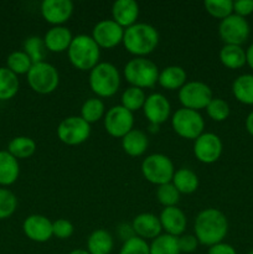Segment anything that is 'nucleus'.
I'll list each match as a JSON object with an SVG mask.
<instances>
[{"mask_svg": "<svg viewBox=\"0 0 253 254\" xmlns=\"http://www.w3.org/2000/svg\"><path fill=\"white\" fill-rule=\"evenodd\" d=\"M193 231L200 245L207 247L217 245L227 236V217L217 208H206L196 216Z\"/></svg>", "mask_w": 253, "mask_h": 254, "instance_id": "obj_1", "label": "nucleus"}, {"mask_svg": "<svg viewBox=\"0 0 253 254\" xmlns=\"http://www.w3.org/2000/svg\"><path fill=\"white\" fill-rule=\"evenodd\" d=\"M126 51L135 57H145L153 54L159 45V32L153 25L136 22L124 30L123 42Z\"/></svg>", "mask_w": 253, "mask_h": 254, "instance_id": "obj_2", "label": "nucleus"}, {"mask_svg": "<svg viewBox=\"0 0 253 254\" xmlns=\"http://www.w3.org/2000/svg\"><path fill=\"white\" fill-rule=\"evenodd\" d=\"M67 54L74 68L79 71H91L99 64L101 49L89 35H77L73 36Z\"/></svg>", "mask_w": 253, "mask_h": 254, "instance_id": "obj_3", "label": "nucleus"}, {"mask_svg": "<svg viewBox=\"0 0 253 254\" xmlns=\"http://www.w3.org/2000/svg\"><path fill=\"white\" fill-rule=\"evenodd\" d=\"M88 83L98 98H111L121 87V73L111 62H99L89 71Z\"/></svg>", "mask_w": 253, "mask_h": 254, "instance_id": "obj_4", "label": "nucleus"}, {"mask_svg": "<svg viewBox=\"0 0 253 254\" xmlns=\"http://www.w3.org/2000/svg\"><path fill=\"white\" fill-rule=\"evenodd\" d=\"M123 74L131 87L145 89L151 88L158 83L159 68L146 57H134L126 64Z\"/></svg>", "mask_w": 253, "mask_h": 254, "instance_id": "obj_5", "label": "nucleus"}, {"mask_svg": "<svg viewBox=\"0 0 253 254\" xmlns=\"http://www.w3.org/2000/svg\"><path fill=\"white\" fill-rule=\"evenodd\" d=\"M140 169L144 179L156 186L171 183L175 174V168L171 159L159 153L146 156L141 163Z\"/></svg>", "mask_w": 253, "mask_h": 254, "instance_id": "obj_6", "label": "nucleus"}, {"mask_svg": "<svg viewBox=\"0 0 253 254\" xmlns=\"http://www.w3.org/2000/svg\"><path fill=\"white\" fill-rule=\"evenodd\" d=\"M27 83L30 88L39 94H50L55 92L60 83V74L56 67L49 62L34 64L27 72Z\"/></svg>", "mask_w": 253, "mask_h": 254, "instance_id": "obj_7", "label": "nucleus"}, {"mask_svg": "<svg viewBox=\"0 0 253 254\" xmlns=\"http://www.w3.org/2000/svg\"><path fill=\"white\" fill-rule=\"evenodd\" d=\"M173 130L184 139L196 140L205 129V121L200 112L188 108H180L171 117Z\"/></svg>", "mask_w": 253, "mask_h": 254, "instance_id": "obj_8", "label": "nucleus"}, {"mask_svg": "<svg viewBox=\"0 0 253 254\" xmlns=\"http://www.w3.org/2000/svg\"><path fill=\"white\" fill-rule=\"evenodd\" d=\"M212 98V91L210 87L200 81L186 82L179 89V101L183 104V108L198 112L201 109H206Z\"/></svg>", "mask_w": 253, "mask_h": 254, "instance_id": "obj_9", "label": "nucleus"}, {"mask_svg": "<svg viewBox=\"0 0 253 254\" xmlns=\"http://www.w3.org/2000/svg\"><path fill=\"white\" fill-rule=\"evenodd\" d=\"M91 135V124L81 116H71L64 118L57 127V136L63 144L69 146L79 145L88 140Z\"/></svg>", "mask_w": 253, "mask_h": 254, "instance_id": "obj_10", "label": "nucleus"}, {"mask_svg": "<svg viewBox=\"0 0 253 254\" xmlns=\"http://www.w3.org/2000/svg\"><path fill=\"white\" fill-rule=\"evenodd\" d=\"M251 27L245 17L232 14L221 20L218 25V35L225 45H237L242 46L250 37Z\"/></svg>", "mask_w": 253, "mask_h": 254, "instance_id": "obj_11", "label": "nucleus"}, {"mask_svg": "<svg viewBox=\"0 0 253 254\" xmlns=\"http://www.w3.org/2000/svg\"><path fill=\"white\" fill-rule=\"evenodd\" d=\"M104 128L113 138H123L134 127V116L123 106H114L106 112Z\"/></svg>", "mask_w": 253, "mask_h": 254, "instance_id": "obj_12", "label": "nucleus"}, {"mask_svg": "<svg viewBox=\"0 0 253 254\" xmlns=\"http://www.w3.org/2000/svg\"><path fill=\"white\" fill-rule=\"evenodd\" d=\"M91 36L99 49H114L123 42L124 29L112 19L101 20L94 25Z\"/></svg>", "mask_w": 253, "mask_h": 254, "instance_id": "obj_13", "label": "nucleus"}, {"mask_svg": "<svg viewBox=\"0 0 253 254\" xmlns=\"http://www.w3.org/2000/svg\"><path fill=\"white\" fill-rule=\"evenodd\" d=\"M222 141L213 133H202L193 143V154L200 163L213 164L222 155Z\"/></svg>", "mask_w": 253, "mask_h": 254, "instance_id": "obj_14", "label": "nucleus"}, {"mask_svg": "<svg viewBox=\"0 0 253 254\" xmlns=\"http://www.w3.org/2000/svg\"><path fill=\"white\" fill-rule=\"evenodd\" d=\"M73 12L71 0H44L41 4V15L45 21L54 26H62L69 20Z\"/></svg>", "mask_w": 253, "mask_h": 254, "instance_id": "obj_15", "label": "nucleus"}, {"mask_svg": "<svg viewBox=\"0 0 253 254\" xmlns=\"http://www.w3.org/2000/svg\"><path fill=\"white\" fill-rule=\"evenodd\" d=\"M143 112L145 118L150 124L165 123L171 113V104L169 99L161 93H151L146 97L145 103L143 106Z\"/></svg>", "mask_w": 253, "mask_h": 254, "instance_id": "obj_16", "label": "nucleus"}, {"mask_svg": "<svg viewBox=\"0 0 253 254\" xmlns=\"http://www.w3.org/2000/svg\"><path fill=\"white\" fill-rule=\"evenodd\" d=\"M22 231L29 240L37 243H45L51 240L52 222L42 215H30L22 223Z\"/></svg>", "mask_w": 253, "mask_h": 254, "instance_id": "obj_17", "label": "nucleus"}, {"mask_svg": "<svg viewBox=\"0 0 253 254\" xmlns=\"http://www.w3.org/2000/svg\"><path fill=\"white\" fill-rule=\"evenodd\" d=\"M159 220H160L161 228L165 231L166 235L174 236V237H180L181 235H184L186 225H188L186 215L183 210L178 208L176 206L164 207L159 216Z\"/></svg>", "mask_w": 253, "mask_h": 254, "instance_id": "obj_18", "label": "nucleus"}, {"mask_svg": "<svg viewBox=\"0 0 253 254\" xmlns=\"http://www.w3.org/2000/svg\"><path fill=\"white\" fill-rule=\"evenodd\" d=\"M139 5L134 0H117L112 5V20L124 30L136 24Z\"/></svg>", "mask_w": 253, "mask_h": 254, "instance_id": "obj_19", "label": "nucleus"}, {"mask_svg": "<svg viewBox=\"0 0 253 254\" xmlns=\"http://www.w3.org/2000/svg\"><path fill=\"white\" fill-rule=\"evenodd\" d=\"M134 233L136 237H140L143 240H154L158 236L161 235V223L158 216L153 213L144 212L136 216L131 222Z\"/></svg>", "mask_w": 253, "mask_h": 254, "instance_id": "obj_20", "label": "nucleus"}, {"mask_svg": "<svg viewBox=\"0 0 253 254\" xmlns=\"http://www.w3.org/2000/svg\"><path fill=\"white\" fill-rule=\"evenodd\" d=\"M72 40H73V36L71 34V30L66 26H52L44 37L47 51L54 52V54L67 51Z\"/></svg>", "mask_w": 253, "mask_h": 254, "instance_id": "obj_21", "label": "nucleus"}, {"mask_svg": "<svg viewBox=\"0 0 253 254\" xmlns=\"http://www.w3.org/2000/svg\"><path fill=\"white\" fill-rule=\"evenodd\" d=\"M148 136L143 130H139V129H133L122 138V148L124 153L131 158H138L143 155L148 149Z\"/></svg>", "mask_w": 253, "mask_h": 254, "instance_id": "obj_22", "label": "nucleus"}, {"mask_svg": "<svg viewBox=\"0 0 253 254\" xmlns=\"http://www.w3.org/2000/svg\"><path fill=\"white\" fill-rule=\"evenodd\" d=\"M188 74L186 71L180 66H168L159 72L158 83L160 87L168 91L180 89L186 83Z\"/></svg>", "mask_w": 253, "mask_h": 254, "instance_id": "obj_23", "label": "nucleus"}, {"mask_svg": "<svg viewBox=\"0 0 253 254\" xmlns=\"http://www.w3.org/2000/svg\"><path fill=\"white\" fill-rule=\"evenodd\" d=\"M20 165L7 150L0 151V185L10 186L19 179Z\"/></svg>", "mask_w": 253, "mask_h": 254, "instance_id": "obj_24", "label": "nucleus"}, {"mask_svg": "<svg viewBox=\"0 0 253 254\" xmlns=\"http://www.w3.org/2000/svg\"><path fill=\"white\" fill-rule=\"evenodd\" d=\"M114 241L106 230H96L87 238V251L91 254H111Z\"/></svg>", "mask_w": 253, "mask_h": 254, "instance_id": "obj_25", "label": "nucleus"}, {"mask_svg": "<svg viewBox=\"0 0 253 254\" xmlns=\"http://www.w3.org/2000/svg\"><path fill=\"white\" fill-rule=\"evenodd\" d=\"M171 184L176 188L180 193L190 195L198 189V178L191 169L181 168L175 170Z\"/></svg>", "mask_w": 253, "mask_h": 254, "instance_id": "obj_26", "label": "nucleus"}, {"mask_svg": "<svg viewBox=\"0 0 253 254\" xmlns=\"http://www.w3.org/2000/svg\"><path fill=\"white\" fill-rule=\"evenodd\" d=\"M220 61L225 67L230 69L242 68L246 64V51L242 46L237 45H225L220 51Z\"/></svg>", "mask_w": 253, "mask_h": 254, "instance_id": "obj_27", "label": "nucleus"}, {"mask_svg": "<svg viewBox=\"0 0 253 254\" xmlns=\"http://www.w3.org/2000/svg\"><path fill=\"white\" fill-rule=\"evenodd\" d=\"M232 93L240 103L253 106V74H241L232 83Z\"/></svg>", "mask_w": 253, "mask_h": 254, "instance_id": "obj_28", "label": "nucleus"}, {"mask_svg": "<svg viewBox=\"0 0 253 254\" xmlns=\"http://www.w3.org/2000/svg\"><path fill=\"white\" fill-rule=\"evenodd\" d=\"M19 78L7 67H0V101H9L19 92Z\"/></svg>", "mask_w": 253, "mask_h": 254, "instance_id": "obj_29", "label": "nucleus"}, {"mask_svg": "<svg viewBox=\"0 0 253 254\" xmlns=\"http://www.w3.org/2000/svg\"><path fill=\"white\" fill-rule=\"evenodd\" d=\"M7 151L14 156L15 159H27L32 156L36 151V143L34 139L29 136H16L11 139L7 145Z\"/></svg>", "mask_w": 253, "mask_h": 254, "instance_id": "obj_30", "label": "nucleus"}, {"mask_svg": "<svg viewBox=\"0 0 253 254\" xmlns=\"http://www.w3.org/2000/svg\"><path fill=\"white\" fill-rule=\"evenodd\" d=\"M106 116V106L98 97L88 98L81 107V118L88 124L97 123Z\"/></svg>", "mask_w": 253, "mask_h": 254, "instance_id": "obj_31", "label": "nucleus"}, {"mask_svg": "<svg viewBox=\"0 0 253 254\" xmlns=\"http://www.w3.org/2000/svg\"><path fill=\"white\" fill-rule=\"evenodd\" d=\"M150 248V254H180V248H179L178 237H174L170 235L158 236L151 241L149 245Z\"/></svg>", "mask_w": 253, "mask_h": 254, "instance_id": "obj_32", "label": "nucleus"}, {"mask_svg": "<svg viewBox=\"0 0 253 254\" xmlns=\"http://www.w3.org/2000/svg\"><path fill=\"white\" fill-rule=\"evenodd\" d=\"M145 92L144 89L138 88V87H128L126 91L122 94V104L124 108L128 109L129 112L134 113V112L143 109L144 103H145Z\"/></svg>", "mask_w": 253, "mask_h": 254, "instance_id": "obj_33", "label": "nucleus"}, {"mask_svg": "<svg viewBox=\"0 0 253 254\" xmlns=\"http://www.w3.org/2000/svg\"><path fill=\"white\" fill-rule=\"evenodd\" d=\"M24 52L30 57L32 64L44 62L47 49L44 39L40 36H30L24 41Z\"/></svg>", "mask_w": 253, "mask_h": 254, "instance_id": "obj_34", "label": "nucleus"}, {"mask_svg": "<svg viewBox=\"0 0 253 254\" xmlns=\"http://www.w3.org/2000/svg\"><path fill=\"white\" fill-rule=\"evenodd\" d=\"M6 64L7 68L17 76V74H27L34 64L24 51H15L7 56Z\"/></svg>", "mask_w": 253, "mask_h": 254, "instance_id": "obj_35", "label": "nucleus"}, {"mask_svg": "<svg viewBox=\"0 0 253 254\" xmlns=\"http://www.w3.org/2000/svg\"><path fill=\"white\" fill-rule=\"evenodd\" d=\"M203 6L206 11L215 19L223 20L233 14L232 0H206Z\"/></svg>", "mask_w": 253, "mask_h": 254, "instance_id": "obj_36", "label": "nucleus"}, {"mask_svg": "<svg viewBox=\"0 0 253 254\" xmlns=\"http://www.w3.org/2000/svg\"><path fill=\"white\" fill-rule=\"evenodd\" d=\"M156 200L164 207H173L180 201V192L171 183L164 184L156 189Z\"/></svg>", "mask_w": 253, "mask_h": 254, "instance_id": "obj_37", "label": "nucleus"}, {"mask_svg": "<svg viewBox=\"0 0 253 254\" xmlns=\"http://www.w3.org/2000/svg\"><path fill=\"white\" fill-rule=\"evenodd\" d=\"M17 208V198L12 191L0 189V220H6Z\"/></svg>", "mask_w": 253, "mask_h": 254, "instance_id": "obj_38", "label": "nucleus"}, {"mask_svg": "<svg viewBox=\"0 0 253 254\" xmlns=\"http://www.w3.org/2000/svg\"><path fill=\"white\" fill-rule=\"evenodd\" d=\"M206 113L213 122H223L230 116V106L222 98H212L206 107Z\"/></svg>", "mask_w": 253, "mask_h": 254, "instance_id": "obj_39", "label": "nucleus"}, {"mask_svg": "<svg viewBox=\"0 0 253 254\" xmlns=\"http://www.w3.org/2000/svg\"><path fill=\"white\" fill-rule=\"evenodd\" d=\"M119 254H150V248L145 240L135 236L123 242Z\"/></svg>", "mask_w": 253, "mask_h": 254, "instance_id": "obj_40", "label": "nucleus"}, {"mask_svg": "<svg viewBox=\"0 0 253 254\" xmlns=\"http://www.w3.org/2000/svg\"><path fill=\"white\" fill-rule=\"evenodd\" d=\"M73 225L68 220L60 218L52 222V235L60 240H67L73 235Z\"/></svg>", "mask_w": 253, "mask_h": 254, "instance_id": "obj_41", "label": "nucleus"}, {"mask_svg": "<svg viewBox=\"0 0 253 254\" xmlns=\"http://www.w3.org/2000/svg\"><path fill=\"white\" fill-rule=\"evenodd\" d=\"M178 243L181 253L195 252L197 250L198 245H200L195 235H185V233L181 235L180 237H178Z\"/></svg>", "mask_w": 253, "mask_h": 254, "instance_id": "obj_42", "label": "nucleus"}, {"mask_svg": "<svg viewBox=\"0 0 253 254\" xmlns=\"http://www.w3.org/2000/svg\"><path fill=\"white\" fill-rule=\"evenodd\" d=\"M253 12V0H237L233 1V14L241 17L248 16Z\"/></svg>", "mask_w": 253, "mask_h": 254, "instance_id": "obj_43", "label": "nucleus"}, {"mask_svg": "<svg viewBox=\"0 0 253 254\" xmlns=\"http://www.w3.org/2000/svg\"><path fill=\"white\" fill-rule=\"evenodd\" d=\"M207 254H237V252H236V250L231 245L221 242L208 247Z\"/></svg>", "mask_w": 253, "mask_h": 254, "instance_id": "obj_44", "label": "nucleus"}, {"mask_svg": "<svg viewBox=\"0 0 253 254\" xmlns=\"http://www.w3.org/2000/svg\"><path fill=\"white\" fill-rule=\"evenodd\" d=\"M118 236L121 237V240L123 242L130 240V238L135 237V233H134L133 227L131 225H128V223H122V225L118 226Z\"/></svg>", "mask_w": 253, "mask_h": 254, "instance_id": "obj_45", "label": "nucleus"}, {"mask_svg": "<svg viewBox=\"0 0 253 254\" xmlns=\"http://www.w3.org/2000/svg\"><path fill=\"white\" fill-rule=\"evenodd\" d=\"M246 129H247L248 133L253 136V111L246 118Z\"/></svg>", "mask_w": 253, "mask_h": 254, "instance_id": "obj_46", "label": "nucleus"}, {"mask_svg": "<svg viewBox=\"0 0 253 254\" xmlns=\"http://www.w3.org/2000/svg\"><path fill=\"white\" fill-rule=\"evenodd\" d=\"M246 60H247V64L253 69V44L246 50Z\"/></svg>", "mask_w": 253, "mask_h": 254, "instance_id": "obj_47", "label": "nucleus"}, {"mask_svg": "<svg viewBox=\"0 0 253 254\" xmlns=\"http://www.w3.org/2000/svg\"><path fill=\"white\" fill-rule=\"evenodd\" d=\"M68 254H91V253H89L87 250H81V248H78V250L71 251Z\"/></svg>", "mask_w": 253, "mask_h": 254, "instance_id": "obj_48", "label": "nucleus"}, {"mask_svg": "<svg viewBox=\"0 0 253 254\" xmlns=\"http://www.w3.org/2000/svg\"><path fill=\"white\" fill-rule=\"evenodd\" d=\"M159 127H160V126H156V124H150V131H151V133L159 131Z\"/></svg>", "mask_w": 253, "mask_h": 254, "instance_id": "obj_49", "label": "nucleus"}, {"mask_svg": "<svg viewBox=\"0 0 253 254\" xmlns=\"http://www.w3.org/2000/svg\"><path fill=\"white\" fill-rule=\"evenodd\" d=\"M248 254H253V250H252V251H251V252H250V253H248Z\"/></svg>", "mask_w": 253, "mask_h": 254, "instance_id": "obj_50", "label": "nucleus"}]
</instances>
